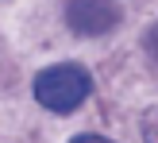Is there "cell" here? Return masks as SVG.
<instances>
[{
    "label": "cell",
    "mask_w": 158,
    "mask_h": 143,
    "mask_svg": "<svg viewBox=\"0 0 158 143\" xmlns=\"http://www.w3.org/2000/svg\"><path fill=\"white\" fill-rule=\"evenodd\" d=\"M89 97V74L81 66H50L35 77V101L50 112H69Z\"/></svg>",
    "instance_id": "6da1fadb"
},
{
    "label": "cell",
    "mask_w": 158,
    "mask_h": 143,
    "mask_svg": "<svg viewBox=\"0 0 158 143\" xmlns=\"http://www.w3.org/2000/svg\"><path fill=\"white\" fill-rule=\"evenodd\" d=\"M66 20H69V27L81 31V35H100V31L116 27L120 8L116 4H85V0H77V4L66 8Z\"/></svg>",
    "instance_id": "7a4b0ae2"
},
{
    "label": "cell",
    "mask_w": 158,
    "mask_h": 143,
    "mask_svg": "<svg viewBox=\"0 0 158 143\" xmlns=\"http://www.w3.org/2000/svg\"><path fill=\"white\" fill-rule=\"evenodd\" d=\"M143 136H147V143H158V112H151V116H147Z\"/></svg>",
    "instance_id": "3957f363"
},
{
    "label": "cell",
    "mask_w": 158,
    "mask_h": 143,
    "mask_svg": "<svg viewBox=\"0 0 158 143\" xmlns=\"http://www.w3.org/2000/svg\"><path fill=\"white\" fill-rule=\"evenodd\" d=\"M73 143H112V139H100V136H77Z\"/></svg>",
    "instance_id": "277c9868"
},
{
    "label": "cell",
    "mask_w": 158,
    "mask_h": 143,
    "mask_svg": "<svg viewBox=\"0 0 158 143\" xmlns=\"http://www.w3.org/2000/svg\"><path fill=\"white\" fill-rule=\"evenodd\" d=\"M151 50H154V54H158V27H154V31H151Z\"/></svg>",
    "instance_id": "5b68a950"
}]
</instances>
